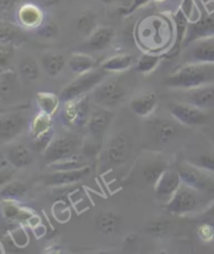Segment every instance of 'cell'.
<instances>
[{
  "label": "cell",
  "instance_id": "1",
  "mask_svg": "<svg viewBox=\"0 0 214 254\" xmlns=\"http://www.w3.org/2000/svg\"><path fill=\"white\" fill-rule=\"evenodd\" d=\"M173 89L191 90L214 84V63H186L170 73L164 81Z\"/></svg>",
  "mask_w": 214,
  "mask_h": 254
},
{
  "label": "cell",
  "instance_id": "2",
  "mask_svg": "<svg viewBox=\"0 0 214 254\" xmlns=\"http://www.w3.org/2000/svg\"><path fill=\"white\" fill-rule=\"evenodd\" d=\"M137 26L136 33H152V35L137 39L138 44L147 51L145 53L164 54V48L167 46L169 50L171 47L173 43L172 32L169 29L171 24L167 23L164 17H147V19L141 20Z\"/></svg>",
  "mask_w": 214,
  "mask_h": 254
},
{
  "label": "cell",
  "instance_id": "3",
  "mask_svg": "<svg viewBox=\"0 0 214 254\" xmlns=\"http://www.w3.org/2000/svg\"><path fill=\"white\" fill-rule=\"evenodd\" d=\"M209 199L205 194L183 182L171 200L166 203V209L177 216L201 212L211 202L207 201Z\"/></svg>",
  "mask_w": 214,
  "mask_h": 254
},
{
  "label": "cell",
  "instance_id": "4",
  "mask_svg": "<svg viewBox=\"0 0 214 254\" xmlns=\"http://www.w3.org/2000/svg\"><path fill=\"white\" fill-rule=\"evenodd\" d=\"M108 73L109 72L105 71L99 66L89 72L80 74L62 90L60 95L61 102L67 103L88 95L89 92H92L97 86L104 82Z\"/></svg>",
  "mask_w": 214,
  "mask_h": 254
},
{
  "label": "cell",
  "instance_id": "5",
  "mask_svg": "<svg viewBox=\"0 0 214 254\" xmlns=\"http://www.w3.org/2000/svg\"><path fill=\"white\" fill-rule=\"evenodd\" d=\"M84 141L76 134H66L60 137L54 138L50 146L43 153L44 160L48 164H53L59 161H63L72 157L74 155L80 154L83 149Z\"/></svg>",
  "mask_w": 214,
  "mask_h": 254
},
{
  "label": "cell",
  "instance_id": "6",
  "mask_svg": "<svg viewBox=\"0 0 214 254\" xmlns=\"http://www.w3.org/2000/svg\"><path fill=\"white\" fill-rule=\"evenodd\" d=\"M54 122L52 115L40 111L37 113L30 124V138L33 148L44 153L54 140Z\"/></svg>",
  "mask_w": 214,
  "mask_h": 254
},
{
  "label": "cell",
  "instance_id": "7",
  "mask_svg": "<svg viewBox=\"0 0 214 254\" xmlns=\"http://www.w3.org/2000/svg\"><path fill=\"white\" fill-rule=\"evenodd\" d=\"M182 181L214 200V175L185 161L178 169Z\"/></svg>",
  "mask_w": 214,
  "mask_h": 254
},
{
  "label": "cell",
  "instance_id": "8",
  "mask_svg": "<svg viewBox=\"0 0 214 254\" xmlns=\"http://www.w3.org/2000/svg\"><path fill=\"white\" fill-rule=\"evenodd\" d=\"M90 100L88 95L65 103L61 111V119L68 128L80 129L87 127L91 115Z\"/></svg>",
  "mask_w": 214,
  "mask_h": 254
},
{
  "label": "cell",
  "instance_id": "9",
  "mask_svg": "<svg viewBox=\"0 0 214 254\" xmlns=\"http://www.w3.org/2000/svg\"><path fill=\"white\" fill-rule=\"evenodd\" d=\"M181 60L186 63H214V36L200 39L182 48Z\"/></svg>",
  "mask_w": 214,
  "mask_h": 254
},
{
  "label": "cell",
  "instance_id": "10",
  "mask_svg": "<svg viewBox=\"0 0 214 254\" xmlns=\"http://www.w3.org/2000/svg\"><path fill=\"white\" fill-rule=\"evenodd\" d=\"M126 91L122 84L117 80H110L103 82L92 91V100L101 107L112 108L119 105Z\"/></svg>",
  "mask_w": 214,
  "mask_h": 254
},
{
  "label": "cell",
  "instance_id": "11",
  "mask_svg": "<svg viewBox=\"0 0 214 254\" xmlns=\"http://www.w3.org/2000/svg\"><path fill=\"white\" fill-rule=\"evenodd\" d=\"M169 113L179 124L187 127L203 126L208 120V114L189 103H176L169 106Z\"/></svg>",
  "mask_w": 214,
  "mask_h": 254
},
{
  "label": "cell",
  "instance_id": "12",
  "mask_svg": "<svg viewBox=\"0 0 214 254\" xmlns=\"http://www.w3.org/2000/svg\"><path fill=\"white\" fill-rule=\"evenodd\" d=\"M26 117L20 111H7L0 117V140L9 143L20 135L26 127Z\"/></svg>",
  "mask_w": 214,
  "mask_h": 254
},
{
  "label": "cell",
  "instance_id": "13",
  "mask_svg": "<svg viewBox=\"0 0 214 254\" xmlns=\"http://www.w3.org/2000/svg\"><path fill=\"white\" fill-rule=\"evenodd\" d=\"M201 15L196 21L189 22L183 47L200 40V39L214 36V12L208 13L203 5H200Z\"/></svg>",
  "mask_w": 214,
  "mask_h": 254
},
{
  "label": "cell",
  "instance_id": "14",
  "mask_svg": "<svg viewBox=\"0 0 214 254\" xmlns=\"http://www.w3.org/2000/svg\"><path fill=\"white\" fill-rule=\"evenodd\" d=\"M132 153V140L125 133L115 135L106 149V159L110 164L120 165L125 163Z\"/></svg>",
  "mask_w": 214,
  "mask_h": 254
},
{
  "label": "cell",
  "instance_id": "15",
  "mask_svg": "<svg viewBox=\"0 0 214 254\" xmlns=\"http://www.w3.org/2000/svg\"><path fill=\"white\" fill-rule=\"evenodd\" d=\"M183 183L179 171L167 170L165 171L157 183L155 184V194L158 200L164 203H168L177 192Z\"/></svg>",
  "mask_w": 214,
  "mask_h": 254
},
{
  "label": "cell",
  "instance_id": "16",
  "mask_svg": "<svg viewBox=\"0 0 214 254\" xmlns=\"http://www.w3.org/2000/svg\"><path fill=\"white\" fill-rule=\"evenodd\" d=\"M149 133L154 144L164 146L177 138L180 130L177 124L168 120H155L150 124Z\"/></svg>",
  "mask_w": 214,
  "mask_h": 254
},
{
  "label": "cell",
  "instance_id": "17",
  "mask_svg": "<svg viewBox=\"0 0 214 254\" xmlns=\"http://www.w3.org/2000/svg\"><path fill=\"white\" fill-rule=\"evenodd\" d=\"M114 117V113L109 110V108L101 107L91 112L90 119L87 125V129L90 134L91 139L102 144L103 137L110 127L112 120Z\"/></svg>",
  "mask_w": 214,
  "mask_h": 254
},
{
  "label": "cell",
  "instance_id": "18",
  "mask_svg": "<svg viewBox=\"0 0 214 254\" xmlns=\"http://www.w3.org/2000/svg\"><path fill=\"white\" fill-rule=\"evenodd\" d=\"M171 19L174 26V39L171 47L167 52H165V58L167 59L174 58L181 54L183 43L185 40V37H186L189 25V19L185 15L181 7H179L178 11L172 15Z\"/></svg>",
  "mask_w": 214,
  "mask_h": 254
},
{
  "label": "cell",
  "instance_id": "19",
  "mask_svg": "<svg viewBox=\"0 0 214 254\" xmlns=\"http://www.w3.org/2000/svg\"><path fill=\"white\" fill-rule=\"evenodd\" d=\"M115 39V31L111 26H97L95 31L86 38L82 48L87 52H103L110 47Z\"/></svg>",
  "mask_w": 214,
  "mask_h": 254
},
{
  "label": "cell",
  "instance_id": "20",
  "mask_svg": "<svg viewBox=\"0 0 214 254\" xmlns=\"http://www.w3.org/2000/svg\"><path fill=\"white\" fill-rule=\"evenodd\" d=\"M91 171L92 169L90 165L71 171H56L52 175L45 176L43 181L50 187H63V185L77 183L86 179L91 174Z\"/></svg>",
  "mask_w": 214,
  "mask_h": 254
},
{
  "label": "cell",
  "instance_id": "21",
  "mask_svg": "<svg viewBox=\"0 0 214 254\" xmlns=\"http://www.w3.org/2000/svg\"><path fill=\"white\" fill-rule=\"evenodd\" d=\"M46 15L41 6L26 2L18 8L17 20L20 26L26 29H37L44 21Z\"/></svg>",
  "mask_w": 214,
  "mask_h": 254
},
{
  "label": "cell",
  "instance_id": "22",
  "mask_svg": "<svg viewBox=\"0 0 214 254\" xmlns=\"http://www.w3.org/2000/svg\"><path fill=\"white\" fill-rule=\"evenodd\" d=\"M5 158L13 165V168L17 170L27 168L34 161L32 150L20 142L8 144L5 151Z\"/></svg>",
  "mask_w": 214,
  "mask_h": 254
},
{
  "label": "cell",
  "instance_id": "23",
  "mask_svg": "<svg viewBox=\"0 0 214 254\" xmlns=\"http://www.w3.org/2000/svg\"><path fill=\"white\" fill-rule=\"evenodd\" d=\"M186 103L203 110L214 108V84L187 90Z\"/></svg>",
  "mask_w": 214,
  "mask_h": 254
},
{
  "label": "cell",
  "instance_id": "24",
  "mask_svg": "<svg viewBox=\"0 0 214 254\" xmlns=\"http://www.w3.org/2000/svg\"><path fill=\"white\" fill-rule=\"evenodd\" d=\"M158 105V95L154 91L143 93L130 102L131 110L139 117L145 119L153 114Z\"/></svg>",
  "mask_w": 214,
  "mask_h": 254
},
{
  "label": "cell",
  "instance_id": "25",
  "mask_svg": "<svg viewBox=\"0 0 214 254\" xmlns=\"http://www.w3.org/2000/svg\"><path fill=\"white\" fill-rule=\"evenodd\" d=\"M168 170V162L163 159H151L142 165L140 171L141 176L145 183L152 184L155 187L162 174Z\"/></svg>",
  "mask_w": 214,
  "mask_h": 254
},
{
  "label": "cell",
  "instance_id": "26",
  "mask_svg": "<svg viewBox=\"0 0 214 254\" xmlns=\"http://www.w3.org/2000/svg\"><path fill=\"white\" fill-rule=\"evenodd\" d=\"M67 64L72 72L79 75L89 72L99 67V64H97L95 59L86 53L72 54Z\"/></svg>",
  "mask_w": 214,
  "mask_h": 254
},
{
  "label": "cell",
  "instance_id": "27",
  "mask_svg": "<svg viewBox=\"0 0 214 254\" xmlns=\"http://www.w3.org/2000/svg\"><path fill=\"white\" fill-rule=\"evenodd\" d=\"M40 64L48 76L54 77L59 75L65 68L66 60L62 55L45 54L41 56Z\"/></svg>",
  "mask_w": 214,
  "mask_h": 254
},
{
  "label": "cell",
  "instance_id": "28",
  "mask_svg": "<svg viewBox=\"0 0 214 254\" xmlns=\"http://www.w3.org/2000/svg\"><path fill=\"white\" fill-rule=\"evenodd\" d=\"M134 61L135 59L131 55H116L105 60L100 67L107 72H121L131 68Z\"/></svg>",
  "mask_w": 214,
  "mask_h": 254
},
{
  "label": "cell",
  "instance_id": "29",
  "mask_svg": "<svg viewBox=\"0 0 214 254\" xmlns=\"http://www.w3.org/2000/svg\"><path fill=\"white\" fill-rule=\"evenodd\" d=\"M18 88V75L14 69L5 68L0 74V96L1 100L13 96Z\"/></svg>",
  "mask_w": 214,
  "mask_h": 254
},
{
  "label": "cell",
  "instance_id": "30",
  "mask_svg": "<svg viewBox=\"0 0 214 254\" xmlns=\"http://www.w3.org/2000/svg\"><path fill=\"white\" fill-rule=\"evenodd\" d=\"M121 218L112 211L101 213L96 219V229L103 234H113L118 230Z\"/></svg>",
  "mask_w": 214,
  "mask_h": 254
},
{
  "label": "cell",
  "instance_id": "31",
  "mask_svg": "<svg viewBox=\"0 0 214 254\" xmlns=\"http://www.w3.org/2000/svg\"><path fill=\"white\" fill-rule=\"evenodd\" d=\"M165 58L164 54H154V53H144L139 60L136 63L135 69L142 74H149L154 71L161 61Z\"/></svg>",
  "mask_w": 214,
  "mask_h": 254
},
{
  "label": "cell",
  "instance_id": "32",
  "mask_svg": "<svg viewBox=\"0 0 214 254\" xmlns=\"http://www.w3.org/2000/svg\"><path fill=\"white\" fill-rule=\"evenodd\" d=\"M97 27L96 15L90 9H84L76 19V29L82 36H90Z\"/></svg>",
  "mask_w": 214,
  "mask_h": 254
},
{
  "label": "cell",
  "instance_id": "33",
  "mask_svg": "<svg viewBox=\"0 0 214 254\" xmlns=\"http://www.w3.org/2000/svg\"><path fill=\"white\" fill-rule=\"evenodd\" d=\"M36 100L38 107L40 108V111L45 112L52 116L59 109L61 102V99L56 94L45 91L38 92Z\"/></svg>",
  "mask_w": 214,
  "mask_h": 254
},
{
  "label": "cell",
  "instance_id": "34",
  "mask_svg": "<svg viewBox=\"0 0 214 254\" xmlns=\"http://www.w3.org/2000/svg\"><path fill=\"white\" fill-rule=\"evenodd\" d=\"M186 162L214 175V150L194 153L187 158Z\"/></svg>",
  "mask_w": 214,
  "mask_h": 254
},
{
  "label": "cell",
  "instance_id": "35",
  "mask_svg": "<svg viewBox=\"0 0 214 254\" xmlns=\"http://www.w3.org/2000/svg\"><path fill=\"white\" fill-rule=\"evenodd\" d=\"M40 66L41 64H39L35 58L27 57L19 65V72L24 81L34 82L40 76Z\"/></svg>",
  "mask_w": 214,
  "mask_h": 254
},
{
  "label": "cell",
  "instance_id": "36",
  "mask_svg": "<svg viewBox=\"0 0 214 254\" xmlns=\"http://www.w3.org/2000/svg\"><path fill=\"white\" fill-rule=\"evenodd\" d=\"M27 190V187L20 181H9L3 184L0 191V197L2 200L18 201L20 200Z\"/></svg>",
  "mask_w": 214,
  "mask_h": 254
},
{
  "label": "cell",
  "instance_id": "37",
  "mask_svg": "<svg viewBox=\"0 0 214 254\" xmlns=\"http://www.w3.org/2000/svg\"><path fill=\"white\" fill-rule=\"evenodd\" d=\"M86 165H89L88 161H87L85 156H81L80 154L74 155L72 157L65 159L63 161L55 162L53 164H50L51 170L54 172L56 171H71V170H77L82 169Z\"/></svg>",
  "mask_w": 214,
  "mask_h": 254
},
{
  "label": "cell",
  "instance_id": "38",
  "mask_svg": "<svg viewBox=\"0 0 214 254\" xmlns=\"http://www.w3.org/2000/svg\"><path fill=\"white\" fill-rule=\"evenodd\" d=\"M21 33L19 28L9 22L1 21L0 25V44H14L20 41Z\"/></svg>",
  "mask_w": 214,
  "mask_h": 254
},
{
  "label": "cell",
  "instance_id": "39",
  "mask_svg": "<svg viewBox=\"0 0 214 254\" xmlns=\"http://www.w3.org/2000/svg\"><path fill=\"white\" fill-rule=\"evenodd\" d=\"M35 31L39 37L50 40V39H54L59 35V26H57L53 17L46 16L42 24Z\"/></svg>",
  "mask_w": 214,
  "mask_h": 254
},
{
  "label": "cell",
  "instance_id": "40",
  "mask_svg": "<svg viewBox=\"0 0 214 254\" xmlns=\"http://www.w3.org/2000/svg\"><path fill=\"white\" fill-rule=\"evenodd\" d=\"M170 227V222L164 217H157L147 225V231L153 237H162L166 234Z\"/></svg>",
  "mask_w": 214,
  "mask_h": 254
},
{
  "label": "cell",
  "instance_id": "41",
  "mask_svg": "<svg viewBox=\"0 0 214 254\" xmlns=\"http://www.w3.org/2000/svg\"><path fill=\"white\" fill-rule=\"evenodd\" d=\"M199 239L204 243H211L214 240V226L206 222H200L197 227Z\"/></svg>",
  "mask_w": 214,
  "mask_h": 254
},
{
  "label": "cell",
  "instance_id": "42",
  "mask_svg": "<svg viewBox=\"0 0 214 254\" xmlns=\"http://www.w3.org/2000/svg\"><path fill=\"white\" fill-rule=\"evenodd\" d=\"M15 46L16 45L14 44H0V66H1V70L5 69L9 61L13 59Z\"/></svg>",
  "mask_w": 214,
  "mask_h": 254
},
{
  "label": "cell",
  "instance_id": "43",
  "mask_svg": "<svg viewBox=\"0 0 214 254\" xmlns=\"http://www.w3.org/2000/svg\"><path fill=\"white\" fill-rule=\"evenodd\" d=\"M153 0H133V2L129 5V6H124V7H120L118 9V14L122 17H126L132 15L134 12L137 11L138 8L147 5L148 3H150Z\"/></svg>",
  "mask_w": 214,
  "mask_h": 254
},
{
  "label": "cell",
  "instance_id": "44",
  "mask_svg": "<svg viewBox=\"0 0 214 254\" xmlns=\"http://www.w3.org/2000/svg\"><path fill=\"white\" fill-rule=\"evenodd\" d=\"M197 219L199 222H206L211 224L212 226H214V200H212L205 209H203L198 216Z\"/></svg>",
  "mask_w": 214,
  "mask_h": 254
},
{
  "label": "cell",
  "instance_id": "45",
  "mask_svg": "<svg viewBox=\"0 0 214 254\" xmlns=\"http://www.w3.org/2000/svg\"><path fill=\"white\" fill-rule=\"evenodd\" d=\"M17 0H0V8L2 13H7L15 6Z\"/></svg>",
  "mask_w": 214,
  "mask_h": 254
},
{
  "label": "cell",
  "instance_id": "46",
  "mask_svg": "<svg viewBox=\"0 0 214 254\" xmlns=\"http://www.w3.org/2000/svg\"><path fill=\"white\" fill-rule=\"evenodd\" d=\"M39 2L45 7H50V6L55 5L56 3H59L60 0H39Z\"/></svg>",
  "mask_w": 214,
  "mask_h": 254
},
{
  "label": "cell",
  "instance_id": "47",
  "mask_svg": "<svg viewBox=\"0 0 214 254\" xmlns=\"http://www.w3.org/2000/svg\"><path fill=\"white\" fill-rule=\"evenodd\" d=\"M101 2H103V3H105V4H108V5H110V4H113V3H115L116 1H117V0H100Z\"/></svg>",
  "mask_w": 214,
  "mask_h": 254
},
{
  "label": "cell",
  "instance_id": "48",
  "mask_svg": "<svg viewBox=\"0 0 214 254\" xmlns=\"http://www.w3.org/2000/svg\"><path fill=\"white\" fill-rule=\"evenodd\" d=\"M153 1H156V2H163V1H165V0H153Z\"/></svg>",
  "mask_w": 214,
  "mask_h": 254
}]
</instances>
